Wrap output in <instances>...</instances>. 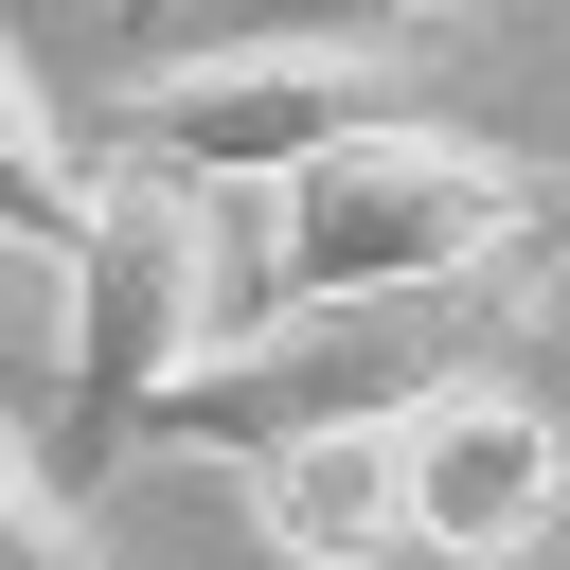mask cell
<instances>
[{"label":"cell","instance_id":"obj_1","mask_svg":"<svg viewBox=\"0 0 570 570\" xmlns=\"http://www.w3.org/2000/svg\"><path fill=\"white\" fill-rule=\"evenodd\" d=\"M499 267H570V160L445 125V107H374L338 125L303 178H267L249 232V321L267 303H392V285H499Z\"/></svg>","mask_w":570,"mask_h":570},{"label":"cell","instance_id":"obj_2","mask_svg":"<svg viewBox=\"0 0 570 570\" xmlns=\"http://www.w3.org/2000/svg\"><path fill=\"white\" fill-rule=\"evenodd\" d=\"M249 321V249H232V196L160 178V160H107L89 142V232H71V374H53V481H125L142 463V410Z\"/></svg>","mask_w":570,"mask_h":570},{"label":"cell","instance_id":"obj_3","mask_svg":"<svg viewBox=\"0 0 570 570\" xmlns=\"http://www.w3.org/2000/svg\"><path fill=\"white\" fill-rule=\"evenodd\" d=\"M374 107H392L374 18H267V36H214V53H142L125 107H107V160H160L196 196H267Z\"/></svg>","mask_w":570,"mask_h":570},{"label":"cell","instance_id":"obj_4","mask_svg":"<svg viewBox=\"0 0 570 570\" xmlns=\"http://www.w3.org/2000/svg\"><path fill=\"white\" fill-rule=\"evenodd\" d=\"M392 499H410V552L517 570V552H552V517H570V428L517 392V356H481V374H445V392L392 410Z\"/></svg>","mask_w":570,"mask_h":570},{"label":"cell","instance_id":"obj_5","mask_svg":"<svg viewBox=\"0 0 570 570\" xmlns=\"http://www.w3.org/2000/svg\"><path fill=\"white\" fill-rule=\"evenodd\" d=\"M249 534L285 570H392L410 552V499H392V428H303V445H249L232 463Z\"/></svg>","mask_w":570,"mask_h":570},{"label":"cell","instance_id":"obj_6","mask_svg":"<svg viewBox=\"0 0 570 570\" xmlns=\"http://www.w3.org/2000/svg\"><path fill=\"white\" fill-rule=\"evenodd\" d=\"M71 232H89V142L53 125V89H36V53L0 36V249H36V267H71Z\"/></svg>","mask_w":570,"mask_h":570},{"label":"cell","instance_id":"obj_7","mask_svg":"<svg viewBox=\"0 0 570 570\" xmlns=\"http://www.w3.org/2000/svg\"><path fill=\"white\" fill-rule=\"evenodd\" d=\"M0 570H107L89 552V499L36 463V428H18V392H0Z\"/></svg>","mask_w":570,"mask_h":570},{"label":"cell","instance_id":"obj_8","mask_svg":"<svg viewBox=\"0 0 570 570\" xmlns=\"http://www.w3.org/2000/svg\"><path fill=\"white\" fill-rule=\"evenodd\" d=\"M321 18H374V36H445V18H499V0H321Z\"/></svg>","mask_w":570,"mask_h":570},{"label":"cell","instance_id":"obj_9","mask_svg":"<svg viewBox=\"0 0 570 570\" xmlns=\"http://www.w3.org/2000/svg\"><path fill=\"white\" fill-rule=\"evenodd\" d=\"M125 18H160V0H125Z\"/></svg>","mask_w":570,"mask_h":570}]
</instances>
